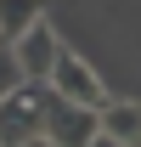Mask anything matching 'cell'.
I'll use <instances>...</instances> for the list:
<instances>
[{"instance_id":"6da1fadb","label":"cell","mask_w":141,"mask_h":147,"mask_svg":"<svg viewBox=\"0 0 141 147\" xmlns=\"http://www.w3.org/2000/svg\"><path fill=\"white\" fill-rule=\"evenodd\" d=\"M45 102H51V85H40V79H23L17 91L0 102V147H17L28 136L45 130Z\"/></svg>"},{"instance_id":"7a4b0ae2","label":"cell","mask_w":141,"mask_h":147,"mask_svg":"<svg viewBox=\"0 0 141 147\" xmlns=\"http://www.w3.org/2000/svg\"><path fill=\"white\" fill-rule=\"evenodd\" d=\"M62 102H79V108H102L107 102V85H102V74L90 68L85 57H73L68 45L56 51V62H51V79H45Z\"/></svg>"},{"instance_id":"3957f363","label":"cell","mask_w":141,"mask_h":147,"mask_svg":"<svg viewBox=\"0 0 141 147\" xmlns=\"http://www.w3.org/2000/svg\"><path fill=\"white\" fill-rule=\"evenodd\" d=\"M96 108H79V102H62V96L51 91V102H45V130L40 136H51L56 147H90V136H96Z\"/></svg>"},{"instance_id":"277c9868","label":"cell","mask_w":141,"mask_h":147,"mask_svg":"<svg viewBox=\"0 0 141 147\" xmlns=\"http://www.w3.org/2000/svg\"><path fill=\"white\" fill-rule=\"evenodd\" d=\"M11 51H17V68H23V79H51V62H56V51H62V40H56V28L45 17L28 28V34H17L11 40Z\"/></svg>"},{"instance_id":"5b68a950","label":"cell","mask_w":141,"mask_h":147,"mask_svg":"<svg viewBox=\"0 0 141 147\" xmlns=\"http://www.w3.org/2000/svg\"><path fill=\"white\" fill-rule=\"evenodd\" d=\"M96 125H102V136H113V142L141 147V102H113V96H107L102 108H96Z\"/></svg>"},{"instance_id":"8992f818","label":"cell","mask_w":141,"mask_h":147,"mask_svg":"<svg viewBox=\"0 0 141 147\" xmlns=\"http://www.w3.org/2000/svg\"><path fill=\"white\" fill-rule=\"evenodd\" d=\"M40 17H45V0H0V28H6V45H11L17 34H28Z\"/></svg>"},{"instance_id":"52a82bcc","label":"cell","mask_w":141,"mask_h":147,"mask_svg":"<svg viewBox=\"0 0 141 147\" xmlns=\"http://www.w3.org/2000/svg\"><path fill=\"white\" fill-rule=\"evenodd\" d=\"M23 85V68H17V51H11V45H0V102H6V96L17 91Z\"/></svg>"},{"instance_id":"ba28073f","label":"cell","mask_w":141,"mask_h":147,"mask_svg":"<svg viewBox=\"0 0 141 147\" xmlns=\"http://www.w3.org/2000/svg\"><path fill=\"white\" fill-rule=\"evenodd\" d=\"M90 147H124V142H113V136H102V130H96V136H90Z\"/></svg>"},{"instance_id":"9c48e42d","label":"cell","mask_w":141,"mask_h":147,"mask_svg":"<svg viewBox=\"0 0 141 147\" xmlns=\"http://www.w3.org/2000/svg\"><path fill=\"white\" fill-rule=\"evenodd\" d=\"M17 147H56L51 136H28V142H17Z\"/></svg>"},{"instance_id":"30bf717a","label":"cell","mask_w":141,"mask_h":147,"mask_svg":"<svg viewBox=\"0 0 141 147\" xmlns=\"http://www.w3.org/2000/svg\"><path fill=\"white\" fill-rule=\"evenodd\" d=\"M0 45H6V28H0Z\"/></svg>"}]
</instances>
